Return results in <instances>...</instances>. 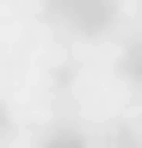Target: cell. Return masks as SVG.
<instances>
[{"label": "cell", "mask_w": 142, "mask_h": 148, "mask_svg": "<svg viewBox=\"0 0 142 148\" xmlns=\"http://www.w3.org/2000/svg\"><path fill=\"white\" fill-rule=\"evenodd\" d=\"M6 136H12V111L0 105V142H6Z\"/></svg>", "instance_id": "5"}, {"label": "cell", "mask_w": 142, "mask_h": 148, "mask_svg": "<svg viewBox=\"0 0 142 148\" xmlns=\"http://www.w3.org/2000/svg\"><path fill=\"white\" fill-rule=\"evenodd\" d=\"M105 148H142V136H136V130H123V123H117V130H105Z\"/></svg>", "instance_id": "4"}, {"label": "cell", "mask_w": 142, "mask_h": 148, "mask_svg": "<svg viewBox=\"0 0 142 148\" xmlns=\"http://www.w3.org/2000/svg\"><path fill=\"white\" fill-rule=\"evenodd\" d=\"M43 12L74 37H105L117 25V0H43Z\"/></svg>", "instance_id": "1"}, {"label": "cell", "mask_w": 142, "mask_h": 148, "mask_svg": "<svg viewBox=\"0 0 142 148\" xmlns=\"http://www.w3.org/2000/svg\"><path fill=\"white\" fill-rule=\"evenodd\" d=\"M117 74H123V80H136V86H142V37H130V49L117 56Z\"/></svg>", "instance_id": "2"}, {"label": "cell", "mask_w": 142, "mask_h": 148, "mask_svg": "<svg viewBox=\"0 0 142 148\" xmlns=\"http://www.w3.org/2000/svg\"><path fill=\"white\" fill-rule=\"evenodd\" d=\"M43 148H86V136H80V130H49V136H43Z\"/></svg>", "instance_id": "3"}]
</instances>
